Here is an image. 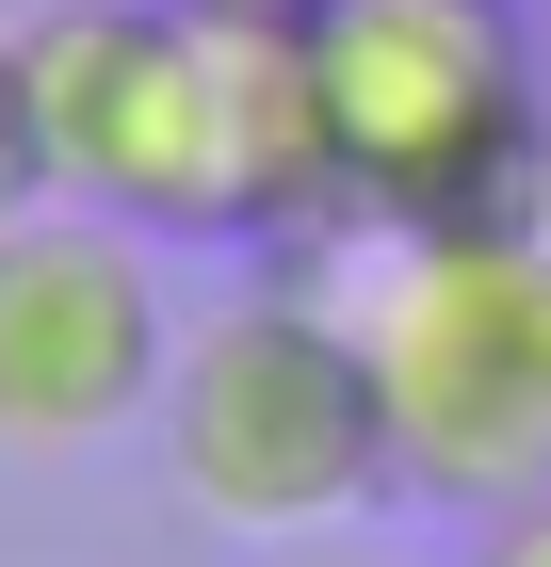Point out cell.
Instances as JSON below:
<instances>
[{
    "label": "cell",
    "mask_w": 551,
    "mask_h": 567,
    "mask_svg": "<svg viewBox=\"0 0 551 567\" xmlns=\"http://www.w3.org/2000/svg\"><path fill=\"white\" fill-rule=\"evenodd\" d=\"M470 567H551V486H535V503H503V519L470 535Z\"/></svg>",
    "instance_id": "7"
},
{
    "label": "cell",
    "mask_w": 551,
    "mask_h": 567,
    "mask_svg": "<svg viewBox=\"0 0 551 567\" xmlns=\"http://www.w3.org/2000/svg\"><path fill=\"white\" fill-rule=\"evenodd\" d=\"M357 324H374V373H389V471L422 503L503 519L551 486V244L519 212L389 244V292Z\"/></svg>",
    "instance_id": "3"
},
{
    "label": "cell",
    "mask_w": 551,
    "mask_h": 567,
    "mask_svg": "<svg viewBox=\"0 0 551 567\" xmlns=\"http://www.w3.org/2000/svg\"><path fill=\"white\" fill-rule=\"evenodd\" d=\"M49 212V146H33V82H17V33H0V227Z\"/></svg>",
    "instance_id": "6"
},
{
    "label": "cell",
    "mask_w": 551,
    "mask_h": 567,
    "mask_svg": "<svg viewBox=\"0 0 551 567\" xmlns=\"http://www.w3.org/2000/svg\"><path fill=\"white\" fill-rule=\"evenodd\" d=\"M308 97H325V163L357 195V227H389V244L503 227L551 178V97H535L519 0H325Z\"/></svg>",
    "instance_id": "1"
},
{
    "label": "cell",
    "mask_w": 551,
    "mask_h": 567,
    "mask_svg": "<svg viewBox=\"0 0 551 567\" xmlns=\"http://www.w3.org/2000/svg\"><path fill=\"white\" fill-rule=\"evenodd\" d=\"M535 33H551V0H535Z\"/></svg>",
    "instance_id": "10"
},
{
    "label": "cell",
    "mask_w": 551,
    "mask_h": 567,
    "mask_svg": "<svg viewBox=\"0 0 551 567\" xmlns=\"http://www.w3.org/2000/svg\"><path fill=\"white\" fill-rule=\"evenodd\" d=\"M195 17H259V33H308L325 0H195Z\"/></svg>",
    "instance_id": "8"
},
{
    "label": "cell",
    "mask_w": 551,
    "mask_h": 567,
    "mask_svg": "<svg viewBox=\"0 0 551 567\" xmlns=\"http://www.w3.org/2000/svg\"><path fill=\"white\" fill-rule=\"evenodd\" d=\"M163 373H178V308L146 227L65 212V195L0 227V454H98L163 422Z\"/></svg>",
    "instance_id": "5"
},
{
    "label": "cell",
    "mask_w": 551,
    "mask_h": 567,
    "mask_svg": "<svg viewBox=\"0 0 551 567\" xmlns=\"http://www.w3.org/2000/svg\"><path fill=\"white\" fill-rule=\"evenodd\" d=\"M163 471H178V503H212V519H244V535H325V519H357L374 486H406L389 471L374 324L325 308L308 276H259L212 324H178Z\"/></svg>",
    "instance_id": "2"
},
{
    "label": "cell",
    "mask_w": 551,
    "mask_h": 567,
    "mask_svg": "<svg viewBox=\"0 0 551 567\" xmlns=\"http://www.w3.org/2000/svg\"><path fill=\"white\" fill-rule=\"evenodd\" d=\"M259 567H357V551H308V535H293V551H259Z\"/></svg>",
    "instance_id": "9"
},
{
    "label": "cell",
    "mask_w": 551,
    "mask_h": 567,
    "mask_svg": "<svg viewBox=\"0 0 551 567\" xmlns=\"http://www.w3.org/2000/svg\"><path fill=\"white\" fill-rule=\"evenodd\" d=\"M33 146L65 212H114L146 244H212V82L227 49L195 0H49L17 33Z\"/></svg>",
    "instance_id": "4"
}]
</instances>
